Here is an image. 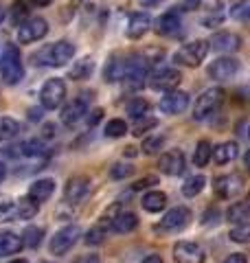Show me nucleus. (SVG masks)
<instances>
[{"instance_id": "obj_41", "label": "nucleus", "mask_w": 250, "mask_h": 263, "mask_svg": "<svg viewBox=\"0 0 250 263\" xmlns=\"http://www.w3.org/2000/svg\"><path fill=\"white\" fill-rule=\"evenodd\" d=\"M156 125H158V121H156L154 117H145V119H138V121H134V127H132V134H134V136H143L145 132L154 129Z\"/></svg>"}, {"instance_id": "obj_32", "label": "nucleus", "mask_w": 250, "mask_h": 263, "mask_svg": "<svg viewBox=\"0 0 250 263\" xmlns=\"http://www.w3.org/2000/svg\"><path fill=\"white\" fill-rule=\"evenodd\" d=\"M29 15V7H27V3H24V0H15V3L11 5V9H9V20H11V24L13 27H22L24 22V18H27Z\"/></svg>"}, {"instance_id": "obj_40", "label": "nucleus", "mask_w": 250, "mask_h": 263, "mask_svg": "<svg viewBox=\"0 0 250 263\" xmlns=\"http://www.w3.org/2000/svg\"><path fill=\"white\" fill-rule=\"evenodd\" d=\"M230 15L239 22H250V0H241L230 9Z\"/></svg>"}, {"instance_id": "obj_10", "label": "nucleus", "mask_w": 250, "mask_h": 263, "mask_svg": "<svg viewBox=\"0 0 250 263\" xmlns=\"http://www.w3.org/2000/svg\"><path fill=\"white\" fill-rule=\"evenodd\" d=\"M237 70H239V64L235 57H228V55H224V57H218L215 62L208 64V68H206V75L215 79V81H228L237 75Z\"/></svg>"}, {"instance_id": "obj_45", "label": "nucleus", "mask_w": 250, "mask_h": 263, "mask_svg": "<svg viewBox=\"0 0 250 263\" xmlns=\"http://www.w3.org/2000/svg\"><path fill=\"white\" fill-rule=\"evenodd\" d=\"M101 119H103V110H101V108H97V110L90 112V117H88V125H90V127H95Z\"/></svg>"}, {"instance_id": "obj_47", "label": "nucleus", "mask_w": 250, "mask_h": 263, "mask_svg": "<svg viewBox=\"0 0 250 263\" xmlns=\"http://www.w3.org/2000/svg\"><path fill=\"white\" fill-rule=\"evenodd\" d=\"M75 263H101V259H99V254H86V257H79Z\"/></svg>"}, {"instance_id": "obj_49", "label": "nucleus", "mask_w": 250, "mask_h": 263, "mask_svg": "<svg viewBox=\"0 0 250 263\" xmlns=\"http://www.w3.org/2000/svg\"><path fill=\"white\" fill-rule=\"evenodd\" d=\"M185 5L189 7V9H198V7L202 5V0H185Z\"/></svg>"}, {"instance_id": "obj_36", "label": "nucleus", "mask_w": 250, "mask_h": 263, "mask_svg": "<svg viewBox=\"0 0 250 263\" xmlns=\"http://www.w3.org/2000/svg\"><path fill=\"white\" fill-rule=\"evenodd\" d=\"M125 134H128V123H125L123 119H112L105 125V136L108 138H121Z\"/></svg>"}, {"instance_id": "obj_22", "label": "nucleus", "mask_w": 250, "mask_h": 263, "mask_svg": "<svg viewBox=\"0 0 250 263\" xmlns=\"http://www.w3.org/2000/svg\"><path fill=\"white\" fill-rule=\"evenodd\" d=\"M53 193H55V182L51 178L35 180V182L29 186V195L33 197V200H38V202H46Z\"/></svg>"}, {"instance_id": "obj_54", "label": "nucleus", "mask_w": 250, "mask_h": 263, "mask_svg": "<svg viewBox=\"0 0 250 263\" xmlns=\"http://www.w3.org/2000/svg\"><path fill=\"white\" fill-rule=\"evenodd\" d=\"M5 15H7V13H5V9H3V7H0V24H3V20H5Z\"/></svg>"}, {"instance_id": "obj_37", "label": "nucleus", "mask_w": 250, "mask_h": 263, "mask_svg": "<svg viewBox=\"0 0 250 263\" xmlns=\"http://www.w3.org/2000/svg\"><path fill=\"white\" fill-rule=\"evenodd\" d=\"M165 147V136H160V134H154V136H147L145 141H143V154H147V156H154V154H158Z\"/></svg>"}, {"instance_id": "obj_21", "label": "nucleus", "mask_w": 250, "mask_h": 263, "mask_svg": "<svg viewBox=\"0 0 250 263\" xmlns=\"http://www.w3.org/2000/svg\"><path fill=\"white\" fill-rule=\"evenodd\" d=\"M182 27V18H180V11L178 9H171L160 15V20H158V31L163 33V35H173V33H178Z\"/></svg>"}, {"instance_id": "obj_42", "label": "nucleus", "mask_w": 250, "mask_h": 263, "mask_svg": "<svg viewBox=\"0 0 250 263\" xmlns=\"http://www.w3.org/2000/svg\"><path fill=\"white\" fill-rule=\"evenodd\" d=\"M132 174H134V167H132V164H125V162H116L110 169V176L114 180H123V178H128Z\"/></svg>"}, {"instance_id": "obj_55", "label": "nucleus", "mask_w": 250, "mask_h": 263, "mask_svg": "<svg viewBox=\"0 0 250 263\" xmlns=\"http://www.w3.org/2000/svg\"><path fill=\"white\" fill-rule=\"evenodd\" d=\"M9 263H29L27 259H13V261H9Z\"/></svg>"}, {"instance_id": "obj_31", "label": "nucleus", "mask_w": 250, "mask_h": 263, "mask_svg": "<svg viewBox=\"0 0 250 263\" xmlns=\"http://www.w3.org/2000/svg\"><path fill=\"white\" fill-rule=\"evenodd\" d=\"M18 132H20V123L15 119H11V117L0 119V143L11 141L13 136H18Z\"/></svg>"}, {"instance_id": "obj_16", "label": "nucleus", "mask_w": 250, "mask_h": 263, "mask_svg": "<svg viewBox=\"0 0 250 263\" xmlns=\"http://www.w3.org/2000/svg\"><path fill=\"white\" fill-rule=\"evenodd\" d=\"M88 193H90V180L86 176H77V178L68 180L64 197H66V202H70V204H81L88 197Z\"/></svg>"}, {"instance_id": "obj_35", "label": "nucleus", "mask_w": 250, "mask_h": 263, "mask_svg": "<svg viewBox=\"0 0 250 263\" xmlns=\"http://www.w3.org/2000/svg\"><path fill=\"white\" fill-rule=\"evenodd\" d=\"M204 184H206L204 176H191L187 182L182 184V195H185V197H195L204 189Z\"/></svg>"}, {"instance_id": "obj_4", "label": "nucleus", "mask_w": 250, "mask_h": 263, "mask_svg": "<svg viewBox=\"0 0 250 263\" xmlns=\"http://www.w3.org/2000/svg\"><path fill=\"white\" fill-rule=\"evenodd\" d=\"M222 101H224V90H222V88H208V90H204V92L195 99L193 119H195V121H206V119H211L213 114L220 110Z\"/></svg>"}, {"instance_id": "obj_25", "label": "nucleus", "mask_w": 250, "mask_h": 263, "mask_svg": "<svg viewBox=\"0 0 250 263\" xmlns=\"http://www.w3.org/2000/svg\"><path fill=\"white\" fill-rule=\"evenodd\" d=\"M22 246V237H18L15 233H0V257L20 252Z\"/></svg>"}, {"instance_id": "obj_53", "label": "nucleus", "mask_w": 250, "mask_h": 263, "mask_svg": "<svg viewBox=\"0 0 250 263\" xmlns=\"http://www.w3.org/2000/svg\"><path fill=\"white\" fill-rule=\"evenodd\" d=\"M244 162H246V167L250 169V149H248V152L244 154Z\"/></svg>"}, {"instance_id": "obj_18", "label": "nucleus", "mask_w": 250, "mask_h": 263, "mask_svg": "<svg viewBox=\"0 0 250 263\" xmlns=\"http://www.w3.org/2000/svg\"><path fill=\"white\" fill-rule=\"evenodd\" d=\"M211 46L220 53H235L237 48L241 46V37L237 33H230V31H222V33H215L213 40H211Z\"/></svg>"}, {"instance_id": "obj_28", "label": "nucleus", "mask_w": 250, "mask_h": 263, "mask_svg": "<svg viewBox=\"0 0 250 263\" xmlns=\"http://www.w3.org/2000/svg\"><path fill=\"white\" fill-rule=\"evenodd\" d=\"M167 206V195L163 191H147L143 195V209L147 213H160Z\"/></svg>"}, {"instance_id": "obj_20", "label": "nucleus", "mask_w": 250, "mask_h": 263, "mask_svg": "<svg viewBox=\"0 0 250 263\" xmlns=\"http://www.w3.org/2000/svg\"><path fill=\"white\" fill-rule=\"evenodd\" d=\"M125 72H128V60H123V57H119V55H114L105 64L103 77H105V81H110V84H112V81L125 79Z\"/></svg>"}, {"instance_id": "obj_33", "label": "nucleus", "mask_w": 250, "mask_h": 263, "mask_svg": "<svg viewBox=\"0 0 250 263\" xmlns=\"http://www.w3.org/2000/svg\"><path fill=\"white\" fill-rule=\"evenodd\" d=\"M211 156H213V147L208 141H200L198 147H195V152H193V164L195 167H206L208 160H211Z\"/></svg>"}, {"instance_id": "obj_38", "label": "nucleus", "mask_w": 250, "mask_h": 263, "mask_svg": "<svg viewBox=\"0 0 250 263\" xmlns=\"http://www.w3.org/2000/svg\"><path fill=\"white\" fill-rule=\"evenodd\" d=\"M40 241H42V228L29 226L27 230H24V235H22V243L24 246H29V248H38Z\"/></svg>"}, {"instance_id": "obj_9", "label": "nucleus", "mask_w": 250, "mask_h": 263, "mask_svg": "<svg viewBox=\"0 0 250 263\" xmlns=\"http://www.w3.org/2000/svg\"><path fill=\"white\" fill-rule=\"evenodd\" d=\"M88 103H90V95H79V97H75L70 103H66L64 105V110L60 114V119L66 127H75L77 123L86 117L88 114Z\"/></svg>"}, {"instance_id": "obj_12", "label": "nucleus", "mask_w": 250, "mask_h": 263, "mask_svg": "<svg viewBox=\"0 0 250 263\" xmlns=\"http://www.w3.org/2000/svg\"><path fill=\"white\" fill-rule=\"evenodd\" d=\"M182 81V75L180 70L176 68H158L156 72H152V77H149V86L154 90H163V92H171V90H176V86Z\"/></svg>"}, {"instance_id": "obj_24", "label": "nucleus", "mask_w": 250, "mask_h": 263, "mask_svg": "<svg viewBox=\"0 0 250 263\" xmlns=\"http://www.w3.org/2000/svg\"><path fill=\"white\" fill-rule=\"evenodd\" d=\"M237 154H239L237 143L228 141V143H222V145L215 147V149H213V158H215V162H218V164H228V162H233L237 158Z\"/></svg>"}, {"instance_id": "obj_7", "label": "nucleus", "mask_w": 250, "mask_h": 263, "mask_svg": "<svg viewBox=\"0 0 250 263\" xmlns=\"http://www.w3.org/2000/svg\"><path fill=\"white\" fill-rule=\"evenodd\" d=\"M79 237H81L79 226H64V228H60V230H57V233L51 237L48 250H51L53 254H57V257H62V254H66L75 243H77Z\"/></svg>"}, {"instance_id": "obj_13", "label": "nucleus", "mask_w": 250, "mask_h": 263, "mask_svg": "<svg viewBox=\"0 0 250 263\" xmlns=\"http://www.w3.org/2000/svg\"><path fill=\"white\" fill-rule=\"evenodd\" d=\"M158 169H160L165 176H180V174H185V169H187L185 154H182L180 149L165 152L160 156V160H158Z\"/></svg>"}, {"instance_id": "obj_51", "label": "nucleus", "mask_w": 250, "mask_h": 263, "mask_svg": "<svg viewBox=\"0 0 250 263\" xmlns=\"http://www.w3.org/2000/svg\"><path fill=\"white\" fill-rule=\"evenodd\" d=\"M31 3L35 5V7H48V5L53 3V0H31Z\"/></svg>"}, {"instance_id": "obj_26", "label": "nucleus", "mask_w": 250, "mask_h": 263, "mask_svg": "<svg viewBox=\"0 0 250 263\" xmlns=\"http://www.w3.org/2000/svg\"><path fill=\"white\" fill-rule=\"evenodd\" d=\"M38 211H40V202L27 195L15 204V219H33L38 215Z\"/></svg>"}, {"instance_id": "obj_50", "label": "nucleus", "mask_w": 250, "mask_h": 263, "mask_svg": "<svg viewBox=\"0 0 250 263\" xmlns=\"http://www.w3.org/2000/svg\"><path fill=\"white\" fill-rule=\"evenodd\" d=\"M138 3L143 5V7H156V5H160L163 0H138Z\"/></svg>"}, {"instance_id": "obj_52", "label": "nucleus", "mask_w": 250, "mask_h": 263, "mask_svg": "<svg viewBox=\"0 0 250 263\" xmlns=\"http://www.w3.org/2000/svg\"><path fill=\"white\" fill-rule=\"evenodd\" d=\"M5 178H7V167H5L3 162H0V182H3Z\"/></svg>"}, {"instance_id": "obj_30", "label": "nucleus", "mask_w": 250, "mask_h": 263, "mask_svg": "<svg viewBox=\"0 0 250 263\" xmlns=\"http://www.w3.org/2000/svg\"><path fill=\"white\" fill-rule=\"evenodd\" d=\"M149 110H152V105H149V101H147V99H143V97H136V99H132V101L128 103V114L134 121L145 119L149 114Z\"/></svg>"}, {"instance_id": "obj_46", "label": "nucleus", "mask_w": 250, "mask_h": 263, "mask_svg": "<svg viewBox=\"0 0 250 263\" xmlns=\"http://www.w3.org/2000/svg\"><path fill=\"white\" fill-rule=\"evenodd\" d=\"M224 263H248V259H246V254L235 252V254H230L228 259H224Z\"/></svg>"}, {"instance_id": "obj_27", "label": "nucleus", "mask_w": 250, "mask_h": 263, "mask_svg": "<svg viewBox=\"0 0 250 263\" xmlns=\"http://www.w3.org/2000/svg\"><path fill=\"white\" fill-rule=\"evenodd\" d=\"M226 221H230V224H248L250 221V206L246 202H237L233 204V206H228L226 211Z\"/></svg>"}, {"instance_id": "obj_2", "label": "nucleus", "mask_w": 250, "mask_h": 263, "mask_svg": "<svg viewBox=\"0 0 250 263\" xmlns=\"http://www.w3.org/2000/svg\"><path fill=\"white\" fill-rule=\"evenodd\" d=\"M75 57V46L68 40H60V42H53L44 46L42 51L35 55V60L40 66H48V68H60V66L68 64Z\"/></svg>"}, {"instance_id": "obj_15", "label": "nucleus", "mask_w": 250, "mask_h": 263, "mask_svg": "<svg viewBox=\"0 0 250 263\" xmlns=\"http://www.w3.org/2000/svg\"><path fill=\"white\" fill-rule=\"evenodd\" d=\"M46 154V145L42 138H29V141H24L15 147H9V149H5V156H24V158H40V156Z\"/></svg>"}, {"instance_id": "obj_56", "label": "nucleus", "mask_w": 250, "mask_h": 263, "mask_svg": "<svg viewBox=\"0 0 250 263\" xmlns=\"http://www.w3.org/2000/svg\"><path fill=\"white\" fill-rule=\"evenodd\" d=\"M246 204H248V206H250V193H248V202H246Z\"/></svg>"}, {"instance_id": "obj_6", "label": "nucleus", "mask_w": 250, "mask_h": 263, "mask_svg": "<svg viewBox=\"0 0 250 263\" xmlns=\"http://www.w3.org/2000/svg\"><path fill=\"white\" fill-rule=\"evenodd\" d=\"M189 221H191V211L187 206H176L160 219V224L156 226V233H160V235L180 233V230H185L189 226Z\"/></svg>"}, {"instance_id": "obj_3", "label": "nucleus", "mask_w": 250, "mask_h": 263, "mask_svg": "<svg viewBox=\"0 0 250 263\" xmlns=\"http://www.w3.org/2000/svg\"><path fill=\"white\" fill-rule=\"evenodd\" d=\"M208 51H211V42L208 40H193V42L178 48L176 55H173V62L180 66H189V68H198L206 60Z\"/></svg>"}, {"instance_id": "obj_17", "label": "nucleus", "mask_w": 250, "mask_h": 263, "mask_svg": "<svg viewBox=\"0 0 250 263\" xmlns=\"http://www.w3.org/2000/svg\"><path fill=\"white\" fill-rule=\"evenodd\" d=\"M189 108V95L182 92V90H171V92H165V97L160 99V110L165 114H180Z\"/></svg>"}, {"instance_id": "obj_44", "label": "nucleus", "mask_w": 250, "mask_h": 263, "mask_svg": "<svg viewBox=\"0 0 250 263\" xmlns=\"http://www.w3.org/2000/svg\"><path fill=\"white\" fill-rule=\"evenodd\" d=\"M152 184H158V178H156V176H147V178L136 180V182L132 184V189H134V191H143V189L152 186Z\"/></svg>"}, {"instance_id": "obj_29", "label": "nucleus", "mask_w": 250, "mask_h": 263, "mask_svg": "<svg viewBox=\"0 0 250 263\" xmlns=\"http://www.w3.org/2000/svg\"><path fill=\"white\" fill-rule=\"evenodd\" d=\"M108 230H112V219H108L103 217L95 228H90L88 230V235H86V243L88 246H97V243H101L105 239V235H108Z\"/></svg>"}, {"instance_id": "obj_11", "label": "nucleus", "mask_w": 250, "mask_h": 263, "mask_svg": "<svg viewBox=\"0 0 250 263\" xmlns=\"http://www.w3.org/2000/svg\"><path fill=\"white\" fill-rule=\"evenodd\" d=\"M48 33V22L44 18H29L27 22L18 29V42L20 44H33L40 42Z\"/></svg>"}, {"instance_id": "obj_8", "label": "nucleus", "mask_w": 250, "mask_h": 263, "mask_svg": "<svg viewBox=\"0 0 250 263\" xmlns=\"http://www.w3.org/2000/svg\"><path fill=\"white\" fill-rule=\"evenodd\" d=\"M213 191L220 200H235V197H239L241 191H244V180H241L239 174L220 176V178H215V182H213Z\"/></svg>"}, {"instance_id": "obj_23", "label": "nucleus", "mask_w": 250, "mask_h": 263, "mask_svg": "<svg viewBox=\"0 0 250 263\" xmlns=\"http://www.w3.org/2000/svg\"><path fill=\"white\" fill-rule=\"evenodd\" d=\"M138 226V217L134 215V213H130V211H125V213H119V215H114L112 217V230L114 233H132Z\"/></svg>"}, {"instance_id": "obj_1", "label": "nucleus", "mask_w": 250, "mask_h": 263, "mask_svg": "<svg viewBox=\"0 0 250 263\" xmlns=\"http://www.w3.org/2000/svg\"><path fill=\"white\" fill-rule=\"evenodd\" d=\"M0 77L7 86H15L20 84L24 77V64H22V55L20 48L15 44H7L3 55H0Z\"/></svg>"}, {"instance_id": "obj_39", "label": "nucleus", "mask_w": 250, "mask_h": 263, "mask_svg": "<svg viewBox=\"0 0 250 263\" xmlns=\"http://www.w3.org/2000/svg\"><path fill=\"white\" fill-rule=\"evenodd\" d=\"M230 239L235 243H250V221L248 224H239L230 230Z\"/></svg>"}, {"instance_id": "obj_5", "label": "nucleus", "mask_w": 250, "mask_h": 263, "mask_svg": "<svg viewBox=\"0 0 250 263\" xmlns=\"http://www.w3.org/2000/svg\"><path fill=\"white\" fill-rule=\"evenodd\" d=\"M64 99H66V84L60 77L48 79L40 90V103L44 110H57L64 103Z\"/></svg>"}, {"instance_id": "obj_19", "label": "nucleus", "mask_w": 250, "mask_h": 263, "mask_svg": "<svg viewBox=\"0 0 250 263\" xmlns=\"http://www.w3.org/2000/svg\"><path fill=\"white\" fill-rule=\"evenodd\" d=\"M149 27H152V18H149L147 13H143V11L132 13L130 20H128V37H130V40L143 37L145 33L149 31Z\"/></svg>"}, {"instance_id": "obj_14", "label": "nucleus", "mask_w": 250, "mask_h": 263, "mask_svg": "<svg viewBox=\"0 0 250 263\" xmlns=\"http://www.w3.org/2000/svg\"><path fill=\"white\" fill-rule=\"evenodd\" d=\"M173 259L178 263H204L206 254L195 241H178L173 246Z\"/></svg>"}, {"instance_id": "obj_57", "label": "nucleus", "mask_w": 250, "mask_h": 263, "mask_svg": "<svg viewBox=\"0 0 250 263\" xmlns=\"http://www.w3.org/2000/svg\"><path fill=\"white\" fill-rule=\"evenodd\" d=\"M248 138H250V127H248Z\"/></svg>"}, {"instance_id": "obj_43", "label": "nucleus", "mask_w": 250, "mask_h": 263, "mask_svg": "<svg viewBox=\"0 0 250 263\" xmlns=\"http://www.w3.org/2000/svg\"><path fill=\"white\" fill-rule=\"evenodd\" d=\"M15 219V202L3 200L0 202V221H11Z\"/></svg>"}, {"instance_id": "obj_34", "label": "nucleus", "mask_w": 250, "mask_h": 263, "mask_svg": "<svg viewBox=\"0 0 250 263\" xmlns=\"http://www.w3.org/2000/svg\"><path fill=\"white\" fill-rule=\"evenodd\" d=\"M93 68H95V64L90 57H83V60H79L77 64L70 68V79H88L90 75H93Z\"/></svg>"}, {"instance_id": "obj_48", "label": "nucleus", "mask_w": 250, "mask_h": 263, "mask_svg": "<svg viewBox=\"0 0 250 263\" xmlns=\"http://www.w3.org/2000/svg\"><path fill=\"white\" fill-rule=\"evenodd\" d=\"M143 263H163V259H160V254H149V257L143 259Z\"/></svg>"}, {"instance_id": "obj_58", "label": "nucleus", "mask_w": 250, "mask_h": 263, "mask_svg": "<svg viewBox=\"0 0 250 263\" xmlns=\"http://www.w3.org/2000/svg\"><path fill=\"white\" fill-rule=\"evenodd\" d=\"M42 263H48V261H42Z\"/></svg>"}]
</instances>
